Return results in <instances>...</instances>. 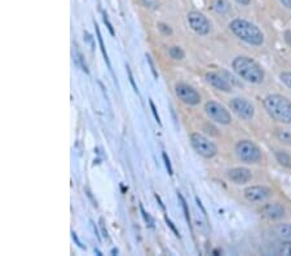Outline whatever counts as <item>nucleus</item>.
Masks as SVG:
<instances>
[{"mask_svg": "<svg viewBox=\"0 0 291 256\" xmlns=\"http://www.w3.org/2000/svg\"><path fill=\"white\" fill-rule=\"evenodd\" d=\"M232 68L246 82H250L253 84H259L264 81L263 69L250 57H236L232 62Z\"/></svg>", "mask_w": 291, "mask_h": 256, "instance_id": "obj_1", "label": "nucleus"}, {"mask_svg": "<svg viewBox=\"0 0 291 256\" xmlns=\"http://www.w3.org/2000/svg\"><path fill=\"white\" fill-rule=\"evenodd\" d=\"M264 108L275 121L291 123V101L281 94H269L264 99Z\"/></svg>", "mask_w": 291, "mask_h": 256, "instance_id": "obj_2", "label": "nucleus"}, {"mask_svg": "<svg viewBox=\"0 0 291 256\" xmlns=\"http://www.w3.org/2000/svg\"><path fill=\"white\" fill-rule=\"evenodd\" d=\"M229 29L241 41L253 44V46H262L263 42H264V35L260 31V29L251 22L246 21V19H233L229 24Z\"/></svg>", "mask_w": 291, "mask_h": 256, "instance_id": "obj_3", "label": "nucleus"}, {"mask_svg": "<svg viewBox=\"0 0 291 256\" xmlns=\"http://www.w3.org/2000/svg\"><path fill=\"white\" fill-rule=\"evenodd\" d=\"M236 153L246 163H256L262 159V151L253 141L242 140L236 145Z\"/></svg>", "mask_w": 291, "mask_h": 256, "instance_id": "obj_4", "label": "nucleus"}, {"mask_svg": "<svg viewBox=\"0 0 291 256\" xmlns=\"http://www.w3.org/2000/svg\"><path fill=\"white\" fill-rule=\"evenodd\" d=\"M190 144L194 150L197 151L200 155H202L203 158H212L218 154V148H216L215 144L201 133H191Z\"/></svg>", "mask_w": 291, "mask_h": 256, "instance_id": "obj_5", "label": "nucleus"}, {"mask_svg": "<svg viewBox=\"0 0 291 256\" xmlns=\"http://www.w3.org/2000/svg\"><path fill=\"white\" fill-rule=\"evenodd\" d=\"M206 114L214 122L220 124H229L232 118H230L229 111L226 110L221 104L215 103V101H208L205 106Z\"/></svg>", "mask_w": 291, "mask_h": 256, "instance_id": "obj_6", "label": "nucleus"}, {"mask_svg": "<svg viewBox=\"0 0 291 256\" xmlns=\"http://www.w3.org/2000/svg\"><path fill=\"white\" fill-rule=\"evenodd\" d=\"M176 96L186 105H198L201 103V96L193 87L180 83L175 87Z\"/></svg>", "mask_w": 291, "mask_h": 256, "instance_id": "obj_7", "label": "nucleus"}, {"mask_svg": "<svg viewBox=\"0 0 291 256\" xmlns=\"http://www.w3.org/2000/svg\"><path fill=\"white\" fill-rule=\"evenodd\" d=\"M229 108L236 115L240 116L241 119H245V121L253 119L254 114H255L254 106L248 101L243 100V99H233V100H230Z\"/></svg>", "mask_w": 291, "mask_h": 256, "instance_id": "obj_8", "label": "nucleus"}, {"mask_svg": "<svg viewBox=\"0 0 291 256\" xmlns=\"http://www.w3.org/2000/svg\"><path fill=\"white\" fill-rule=\"evenodd\" d=\"M188 21L191 29L197 34H200V35H206V34L210 33V22L206 18L205 14H202L201 12H190L188 14Z\"/></svg>", "mask_w": 291, "mask_h": 256, "instance_id": "obj_9", "label": "nucleus"}, {"mask_svg": "<svg viewBox=\"0 0 291 256\" xmlns=\"http://www.w3.org/2000/svg\"><path fill=\"white\" fill-rule=\"evenodd\" d=\"M245 197L246 200L250 201V202L259 203V202H264L272 194V190L267 186H250V188L245 189Z\"/></svg>", "mask_w": 291, "mask_h": 256, "instance_id": "obj_10", "label": "nucleus"}, {"mask_svg": "<svg viewBox=\"0 0 291 256\" xmlns=\"http://www.w3.org/2000/svg\"><path fill=\"white\" fill-rule=\"evenodd\" d=\"M228 178H229L230 181H233L235 184L242 185V184L248 183V181L253 179V175H251V171L247 170V168L238 167V168H232V170L228 171Z\"/></svg>", "mask_w": 291, "mask_h": 256, "instance_id": "obj_11", "label": "nucleus"}, {"mask_svg": "<svg viewBox=\"0 0 291 256\" xmlns=\"http://www.w3.org/2000/svg\"><path fill=\"white\" fill-rule=\"evenodd\" d=\"M206 81L211 84L212 87H215L216 89L223 92H230L232 91V86L228 81H226L224 76H221L218 73H207L206 74Z\"/></svg>", "mask_w": 291, "mask_h": 256, "instance_id": "obj_12", "label": "nucleus"}, {"mask_svg": "<svg viewBox=\"0 0 291 256\" xmlns=\"http://www.w3.org/2000/svg\"><path fill=\"white\" fill-rule=\"evenodd\" d=\"M262 215L264 218L270 219V220H277L285 215V208L280 205V203H268L262 208Z\"/></svg>", "mask_w": 291, "mask_h": 256, "instance_id": "obj_13", "label": "nucleus"}, {"mask_svg": "<svg viewBox=\"0 0 291 256\" xmlns=\"http://www.w3.org/2000/svg\"><path fill=\"white\" fill-rule=\"evenodd\" d=\"M276 232L280 237L285 238V240L291 241V224L286 223V224H280L276 227Z\"/></svg>", "mask_w": 291, "mask_h": 256, "instance_id": "obj_14", "label": "nucleus"}, {"mask_svg": "<svg viewBox=\"0 0 291 256\" xmlns=\"http://www.w3.org/2000/svg\"><path fill=\"white\" fill-rule=\"evenodd\" d=\"M276 159H277V162L280 163L281 166L291 168V155L288 153L281 150L276 151Z\"/></svg>", "mask_w": 291, "mask_h": 256, "instance_id": "obj_15", "label": "nucleus"}, {"mask_svg": "<svg viewBox=\"0 0 291 256\" xmlns=\"http://www.w3.org/2000/svg\"><path fill=\"white\" fill-rule=\"evenodd\" d=\"M276 253H277V255L291 256V241L286 240V242L280 243L277 250H276Z\"/></svg>", "mask_w": 291, "mask_h": 256, "instance_id": "obj_16", "label": "nucleus"}, {"mask_svg": "<svg viewBox=\"0 0 291 256\" xmlns=\"http://www.w3.org/2000/svg\"><path fill=\"white\" fill-rule=\"evenodd\" d=\"M276 136H277V139L281 141V143L291 146V131L278 130L277 132H276Z\"/></svg>", "mask_w": 291, "mask_h": 256, "instance_id": "obj_17", "label": "nucleus"}, {"mask_svg": "<svg viewBox=\"0 0 291 256\" xmlns=\"http://www.w3.org/2000/svg\"><path fill=\"white\" fill-rule=\"evenodd\" d=\"M96 33H97V41H99V43H100V47H101V52H103V54H104V58H105V61H106V64H108V66H109V68H111V66H110V61H109L108 53H106L105 46H104L103 36H101L100 29H99V26H97V25H96Z\"/></svg>", "mask_w": 291, "mask_h": 256, "instance_id": "obj_18", "label": "nucleus"}, {"mask_svg": "<svg viewBox=\"0 0 291 256\" xmlns=\"http://www.w3.org/2000/svg\"><path fill=\"white\" fill-rule=\"evenodd\" d=\"M178 198H179V201H180V203H181V207H183L184 215H185L186 221H188V225H189V227H191V219H190V213H189L188 205H186V201L184 200V197L180 194V193H179V191H178Z\"/></svg>", "mask_w": 291, "mask_h": 256, "instance_id": "obj_19", "label": "nucleus"}, {"mask_svg": "<svg viewBox=\"0 0 291 256\" xmlns=\"http://www.w3.org/2000/svg\"><path fill=\"white\" fill-rule=\"evenodd\" d=\"M168 53H170V56L172 57L173 60H183L184 56H185V53H184L183 49L180 48V47H171L170 49H168Z\"/></svg>", "mask_w": 291, "mask_h": 256, "instance_id": "obj_20", "label": "nucleus"}, {"mask_svg": "<svg viewBox=\"0 0 291 256\" xmlns=\"http://www.w3.org/2000/svg\"><path fill=\"white\" fill-rule=\"evenodd\" d=\"M140 211H141V213H143V218H144V220H145V223L148 224L149 227L153 228V227H154V221H153V219H151V218H150V215H149V213L146 212L145 210H144V206H143V205H140Z\"/></svg>", "mask_w": 291, "mask_h": 256, "instance_id": "obj_21", "label": "nucleus"}, {"mask_svg": "<svg viewBox=\"0 0 291 256\" xmlns=\"http://www.w3.org/2000/svg\"><path fill=\"white\" fill-rule=\"evenodd\" d=\"M281 81H282V83H285L286 86L288 87V88L291 89V73L290 71H286V73H282L280 75Z\"/></svg>", "mask_w": 291, "mask_h": 256, "instance_id": "obj_22", "label": "nucleus"}, {"mask_svg": "<svg viewBox=\"0 0 291 256\" xmlns=\"http://www.w3.org/2000/svg\"><path fill=\"white\" fill-rule=\"evenodd\" d=\"M149 105H150V108H151V113L154 114V118H156L157 123H158V124H162V123H161V118H159V114H158V111H157V108H156V105H154L153 100H149Z\"/></svg>", "mask_w": 291, "mask_h": 256, "instance_id": "obj_23", "label": "nucleus"}, {"mask_svg": "<svg viewBox=\"0 0 291 256\" xmlns=\"http://www.w3.org/2000/svg\"><path fill=\"white\" fill-rule=\"evenodd\" d=\"M162 156H163V161H165V165H166V168H167V171H168V175H172L173 171H172V167H171L170 158H168L167 154H166V153L162 154Z\"/></svg>", "mask_w": 291, "mask_h": 256, "instance_id": "obj_24", "label": "nucleus"}, {"mask_svg": "<svg viewBox=\"0 0 291 256\" xmlns=\"http://www.w3.org/2000/svg\"><path fill=\"white\" fill-rule=\"evenodd\" d=\"M158 29L161 30L162 33L165 34V35H171V34H172V30L170 29V26H167V25H165V24H159Z\"/></svg>", "mask_w": 291, "mask_h": 256, "instance_id": "obj_25", "label": "nucleus"}, {"mask_svg": "<svg viewBox=\"0 0 291 256\" xmlns=\"http://www.w3.org/2000/svg\"><path fill=\"white\" fill-rule=\"evenodd\" d=\"M146 61H148L149 66H150V70H151V73H153L154 78H156V79H158V73H157V70H156V66H154L153 61H151V57H150V56H149V54H146Z\"/></svg>", "mask_w": 291, "mask_h": 256, "instance_id": "obj_26", "label": "nucleus"}, {"mask_svg": "<svg viewBox=\"0 0 291 256\" xmlns=\"http://www.w3.org/2000/svg\"><path fill=\"white\" fill-rule=\"evenodd\" d=\"M127 73H128V78H129V82H131V84H132L133 89H135L136 93H139V89H138V86L135 84V81H133V76H132V73H131V70H129V68L127 66Z\"/></svg>", "mask_w": 291, "mask_h": 256, "instance_id": "obj_27", "label": "nucleus"}, {"mask_svg": "<svg viewBox=\"0 0 291 256\" xmlns=\"http://www.w3.org/2000/svg\"><path fill=\"white\" fill-rule=\"evenodd\" d=\"M166 223H167L168 227H170L171 229H172V232L175 233V235H178V237H180V234H179L178 229H176V228H175V225H173V224H172V221H171L170 219H168V218H166Z\"/></svg>", "mask_w": 291, "mask_h": 256, "instance_id": "obj_28", "label": "nucleus"}, {"mask_svg": "<svg viewBox=\"0 0 291 256\" xmlns=\"http://www.w3.org/2000/svg\"><path fill=\"white\" fill-rule=\"evenodd\" d=\"M104 21H105L106 26H108V29H109V31H110V34H111V35H114V30H113V26H111V24H110V22H109V19H108V16H106V13H104Z\"/></svg>", "mask_w": 291, "mask_h": 256, "instance_id": "obj_29", "label": "nucleus"}, {"mask_svg": "<svg viewBox=\"0 0 291 256\" xmlns=\"http://www.w3.org/2000/svg\"><path fill=\"white\" fill-rule=\"evenodd\" d=\"M100 227H101V230H103V235H104V237L108 238V237H109V235H108V230H106L105 223H104V219H103V218L100 219Z\"/></svg>", "mask_w": 291, "mask_h": 256, "instance_id": "obj_30", "label": "nucleus"}, {"mask_svg": "<svg viewBox=\"0 0 291 256\" xmlns=\"http://www.w3.org/2000/svg\"><path fill=\"white\" fill-rule=\"evenodd\" d=\"M280 2L286 7V8L291 9V0H280Z\"/></svg>", "mask_w": 291, "mask_h": 256, "instance_id": "obj_31", "label": "nucleus"}, {"mask_svg": "<svg viewBox=\"0 0 291 256\" xmlns=\"http://www.w3.org/2000/svg\"><path fill=\"white\" fill-rule=\"evenodd\" d=\"M196 201H197V205H198V207L202 210V212H203V215H206V210H205V207H203V205H202V202L200 201V198H196Z\"/></svg>", "mask_w": 291, "mask_h": 256, "instance_id": "obj_32", "label": "nucleus"}, {"mask_svg": "<svg viewBox=\"0 0 291 256\" xmlns=\"http://www.w3.org/2000/svg\"><path fill=\"white\" fill-rule=\"evenodd\" d=\"M238 4H241V6H248V4L251 3V0H236Z\"/></svg>", "mask_w": 291, "mask_h": 256, "instance_id": "obj_33", "label": "nucleus"}, {"mask_svg": "<svg viewBox=\"0 0 291 256\" xmlns=\"http://www.w3.org/2000/svg\"><path fill=\"white\" fill-rule=\"evenodd\" d=\"M285 39H286V42H287V43L291 46V31H286Z\"/></svg>", "mask_w": 291, "mask_h": 256, "instance_id": "obj_34", "label": "nucleus"}, {"mask_svg": "<svg viewBox=\"0 0 291 256\" xmlns=\"http://www.w3.org/2000/svg\"><path fill=\"white\" fill-rule=\"evenodd\" d=\"M71 234H73V238H74V241H75V242H76V245H78V246H79V247H81V248H84V246H83V245H82V243H81V242H79V240H78V237H76V234H75V233H71Z\"/></svg>", "mask_w": 291, "mask_h": 256, "instance_id": "obj_35", "label": "nucleus"}, {"mask_svg": "<svg viewBox=\"0 0 291 256\" xmlns=\"http://www.w3.org/2000/svg\"><path fill=\"white\" fill-rule=\"evenodd\" d=\"M94 252H96V253H97V255H100V256H101V255H103V253H101V252H100V251H99V250H94Z\"/></svg>", "mask_w": 291, "mask_h": 256, "instance_id": "obj_36", "label": "nucleus"}]
</instances>
